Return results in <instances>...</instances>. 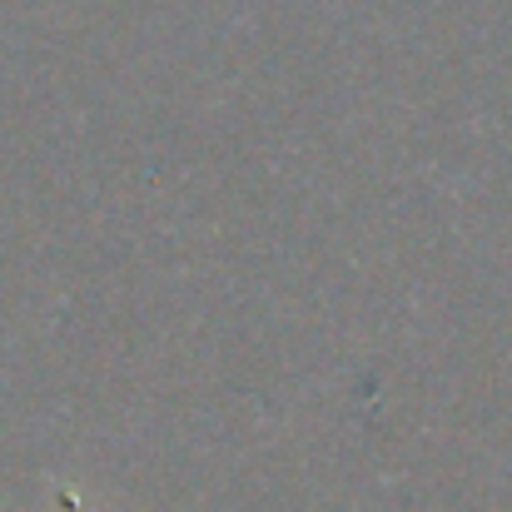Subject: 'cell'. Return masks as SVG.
Segmentation results:
<instances>
[{"label":"cell","instance_id":"6da1fadb","mask_svg":"<svg viewBox=\"0 0 512 512\" xmlns=\"http://www.w3.org/2000/svg\"><path fill=\"white\" fill-rule=\"evenodd\" d=\"M65 503H70V508H75V512H80V503H75V498H65Z\"/></svg>","mask_w":512,"mask_h":512}]
</instances>
